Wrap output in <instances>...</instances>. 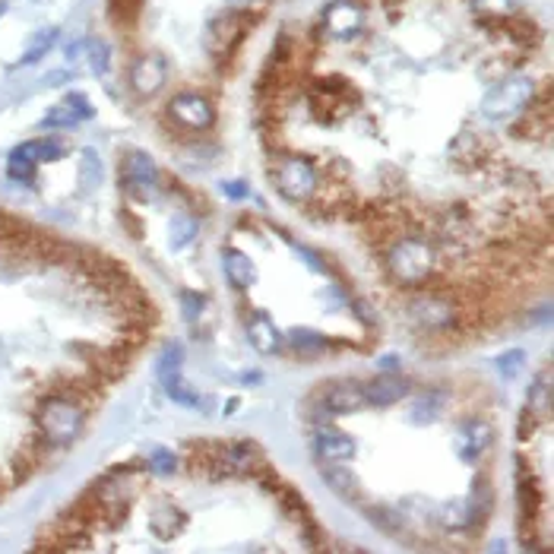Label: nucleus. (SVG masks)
<instances>
[{"instance_id": "7ed1b4c3", "label": "nucleus", "mask_w": 554, "mask_h": 554, "mask_svg": "<svg viewBox=\"0 0 554 554\" xmlns=\"http://www.w3.org/2000/svg\"><path fill=\"white\" fill-rule=\"evenodd\" d=\"M269 171H273V180H276V188H279V194L292 203L314 200V194L323 184L317 168L307 159H301V155H276Z\"/></svg>"}, {"instance_id": "aec40b11", "label": "nucleus", "mask_w": 554, "mask_h": 554, "mask_svg": "<svg viewBox=\"0 0 554 554\" xmlns=\"http://www.w3.org/2000/svg\"><path fill=\"white\" fill-rule=\"evenodd\" d=\"M288 339H292L295 352H298L301 358H317V355L327 352V342H323L317 333H301V330H298V333H292Z\"/></svg>"}, {"instance_id": "393cba45", "label": "nucleus", "mask_w": 554, "mask_h": 554, "mask_svg": "<svg viewBox=\"0 0 554 554\" xmlns=\"http://www.w3.org/2000/svg\"><path fill=\"white\" fill-rule=\"evenodd\" d=\"M7 171H10V178H13V180H22V184H29V180L35 178V162L16 149V153L10 155V162H7Z\"/></svg>"}, {"instance_id": "f3484780", "label": "nucleus", "mask_w": 554, "mask_h": 554, "mask_svg": "<svg viewBox=\"0 0 554 554\" xmlns=\"http://www.w3.org/2000/svg\"><path fill=\"white\" fill-rule=\"evenodd\" d=\"M222 267H225V276L234 288H251L257 282V267L248 254L241 251H225L222 254Z\"/></svg>"}, {"instance_id": "c85d7f7f", "label": "nucleus", "mask_w": 554, "mask_h": 554, "mask_svg": "<svg viewBox=\"0 0 554 554\" xmlns=\"http://www.w3.org/2000/svg\"><path fill=\"white\" fill-rule=\"evenodd\" d=\"M444 402V393H425L418 400V406H415L412 412V421H418V425H425V421H431L437 415V406Z\"/></svg>"}, {"instance_id": "9b49d317", "label": "nucleus", "mask_w": 554, "mask_h": 554, "mask_svg": "<svg viewBox=\"0 0 554 554\" xmlns=\"http://www.w3.org/2000/svg\"><path fill=\"white\" fill-rule=\"evenodd\" d=\"M361 390H365L367 406H393V402L406 400V396L412 393V381L383 374V377H374V381L361 383Z\"/></svg>"}, {"instance_id": "cd10ccee", "label": "nucleus", "mask_w": 554, "mask_h": 554, "mask_svg": "<svg viewBox=\"0 0 554 554\" xmlns=\"http://www.w3.org/2000/svg\"><path fill=\"white\" fill-rule=\"evenodd\" d=\"M180 514L178 510H171V507H162V510H155V516H153V526H155V532L159 535H174L180 529Z\"/></svg>"}, {"instance_id": "423d86ee", "label": "nucleus", "mask_w": 554, "mask_h": 554, "mask_svg": "<svg viewBox=\"0 0 554 554\" xmlns=\"http://www.w3.org/2000/svg\"><path fill=\"white\" fill-rule=\"evenodd\" d=\"M168 114H171L184 130H197V134H200V130H209L215 120L213 105H209V99H203L200 92L174 95L171 105H168Z\"/></svg>"}, {"instance_id": "9d476101", "label": "nucleus", "mask_w": 554, "mask_h": 554, "mask_svg": "<svg viewBox=\"0 0 554 554\" xmlns=\"http://www.w3.org/2000/svg\"><path fill=\"white\" fill-rule=\"evenodd\" d=\"M124 178H128L130 190H134L136 197H149L159 188V168H155V162L143 153H130L128 159H124Z\"/></svg>"}, {"instance_id": "f704fd0d", "label": "nucleus", "mask_w": 554, "mask_h": 554, "mask_svg": "<svg viewBox=\"0 0 554 554\" xmlns=\"http://www.w3.org/2000/svg\"><path fill=\"white\" fill-rule=\"evenodd\" d=\"M225 194H232V197H244V184H225Z\"/></svg>"}, {"instance_id": "c756f323", "label": "nucleus", "mask_w": 554, "mask_h": 554, "mask_svg": "<svg viewBox=\"0 0 554 554\" xmlns=\"http://www.w3.org/2000/svg\"><path fill=\"white\" fill-rule=\"evenodd\" d=\"M180 358H184V352H180L178 342H168V346L162 348V358H159V377L180 371Z\"/></svg>"}, {"instance_id": "2eb2a0df", "label": "nucleus", "mask_w": 554, "mask_h": 554, "mask_svg": "<svg viewBox=\"0 0 554 554\" xmlns=\"http://www.w3.org/2000/svg\"><path fill=\"white\" fill-rule=\"evenodd\" d=\"M251 16H244V13H228V16H222L219 22L213 26V32H209V41H213V51L219 54H228V51H234V45H238V39H241V32H244V22H248Z\"/></svg>"}, {"instance_id": "dca6fc26", "label": "nucleus", "mask_w": 554, "mask_h": 554, "mask_svg": "<svg viewBox=\"0 0 554 554\" xmlns=\"http://www.w3.org/2000/svg\"><path fill=\"white\" fill-rule=\"evenodd\" d=\"M321 472H323V479L330 481V488H333L336 495H342L346 501H352V504L365 501V491H361L358 479H355V475L348 472L342 462H321Z\"/></svg>"}, {"instance_id": "4468645a", "label": "nucleus", "mask_w": 554, "mask_h": 554, "mask_svg": "<svg viewBox=\"0 0 554 554\" xmlns=\"http://www.w3.org/2000/svg\"><path fill=\"white\" fill-rule=\"evenodd\" d=\"M92 118V105H89L86 95H67V101L64 105H57L54 111L45 114V128H74V124H80V120Z\"/></svg>"}, {"instance_id": "7c9ffc66", "label": "nucleus", "mask_w": 554, "mask_h": 554, "mask_svg": "<svg viewBox=\"0 0 554 554\" xmlns=\"http://www.w3.org/2000/svg\"><path fill=\"white\" fill-rule=\"evenodd\" d=\"M86 48H89V64H92V70L101 76L108 70V48L101 45V41H86Z\"/></svg>"}, {"instance_id": "72a5a7b5", "label": "nucleus", "mask_w": 554, "mask_h": 554, "mask_svg": "<svg viewBox=\"0 0 554 554\" xmlns=\"http://www.w3.org/2000/svg\"><path fill=\"white\" fill-rule=\"evenodd\" d=\"M180 298H184V304H188V317L194 321L197 314H200V307L207 304V298L203 295H194V292H180Z\"/></svg>"}, {"instance_id": "1a4fd4ad", "label": "nucleus", "mask_w": 554, "mask_h": 554, "mask_svg": "<svg viewBox=\"0 0 554 554\" xmlns=\"http://www.w3.org/2000/svg\"><path fill=\"white\" fill-rule=\"evenodd\" d=\"M165 74H168V64L162 54H143V57L134 60V67H130V86L140 95H153L165 83Z\"/></svg>"}, {"instance_id": "a211bd4d", "label": "nucleus", "mask_w": 554, "mask_h": 554, "mask_svg": "<svg viewBox=\"0 0 554 554\" xmlns=\"http://www.w3.org/2000/svg\"><path fill=\"white\" fill-rule=\"evenodd\" d=\"M162 381V390H165L168 396H171L174 402H180V406H190V409H200L203 402V396H197L194 390L188 387V383H184V377H180V371H174V374H162L159 377Z\"/></svg>"}, {"instance_id": "473e14b6", "label": "nucleus", "mask_w": 554, "mask_h": 554, "mask_svg": "<svg viewBox=\"0 0 554 554\" xmlns=\"http://www.w3.org/2000/svg\"><path fill=\"white\" fill-rule=\"evenodd\" d=\"M136 7H140V0H111V13L118 16L120 22H134Z\"/></svg>"}, {"instance_id": "f257e3e1", "label": "nucleus", "mask_w": 554, "mask_h": 554, "mask_svg": "<svg viewBox=\"0 0 554 554\" xmlns=\"http://www.w3.org/2000/svg\"><path fill=\"white\" fill-rule=\"evenodd\" d=\"M383 267L390 279L409 288H421L425 282L435 279L437 257L421 234H396L383 251Z\"/></svg>"}, {"instance_id": "bb28decb", "label": "nucleus", "mask_w": 554, "mask_h": 554, "mask_svg": "<svg viewBox=\"0 0 554 554\" xmlns=\"http://www.w3.org/2000/svg\"><path fill=\"white\" fill-rule=\"evenodd\" d=\"M149 466H153V472H159V475H174L180 466V456L171 453L168 447H159L153 456H149Z\"/></svg>"}, {"instance_id": "39448f33", "label": "nucleus", "mask_w": 554, "mask_h": 554, "mask_svg": "<svg viewBox=\"0 0 554 554\" xmlns=\"http://www.w3.org/2000/svg\"><path fill=\"white\" fill-rule=\"evenodd\" d=\"M361 22H365V7L358 0H333L323 10L321 32L333 41H352L361 32Z\"/></svg>"}, {"instance_id": "412c9836", "label": "nucleus", "mask_w": 554, "mask_h": 554, "mask_svg": "<svg viewBox=\"0 0 554 554\" xmlns=\"http://www.w3.org/2000/svg\"><path fill=\"white\" fill-rule=\"evenodd\" d=\"M510 74H514V60H510L507 54H497L495 60H481L479 64V76H485V80H491V83L507 80Z\"/></svg>"}, {"instance_id": "f03ea898", "label": "nucleus", "mask_w": 554, "mask_h": 554, "mask_svg": "<svg viewBox=\"0 0 554 554\" xmlns=\"http://www.w3.org/2000/svg\"><path fill=\"white\" fill-rule=\"evenodd\" d=\"M35 421H39V431L48 441V447H67L80 437L83 421H86L83 396L70 393V390H54L39 402Z\"/></svg>"}, {"instance_id": "5701e85b", "label": "nucleus", "mask_w": 554, "mask_h": 554, "mask_svg": "<svg viewBox=\"0 0 554 554\" xmlns=\"http://www.w3.org/2000/svg\"><path fill=\"white\" fill-rule=\"evenodd\" d=\"M371 520H374V526L377 529H383V532H402V516L396 514V510H390V507H367L365 510Z\"/></svg>"}, {"instance_id": "a878e982", "label": "nucleus", "mask_w": 554, "mask_h": 554, "mask_svg": "<svg viewBox=\"0 0 554 554\" xmlns=\"http://www.w3.org/2000/svg\"><path fill=\"white\" fill-rule=\"evenodd\" d=\"M80 165H83V184H86V190H92V188H99V180H101V162H99V155L92 153V149H86L83 153V159H80Z\"/></svg>"}, {"instance_id": "2f4dec72", "label": "nucleus", "mask_w": 554, "mask_h": 554, "mask_svg": "<svg viewBox=\"0 0 554 554\" xmlns=\"http://www.w3.org/2000/svg\"><path fill=\"white\" fill-rule=\"evenodd\" d=\"M523 352L520 348H516V352H507V355H501V358H497V367H501V374L504 377H516L523 371Z\"/></svg>"}, {"instance_id": "0eeeda50", "label": "nucleus", "mask_w": 554, "mask_h": 554, "mask_svg": "<svg viewBox=\"0 0 554 554\" xmlns=\"http://www.w3.org/2000/svg\"><path fill=\"white\" fill-rule=\"evenodd\" d=\"M367 400H365V390L361 383H336V387H327L323 390V412H317V418H330V415H346V412H358L365 409Z\"/></svg>"}, {"instance_id": "6ab92c4d", "label": "nucleus", "mask_w": 554, "mask_h": 554, "mask_svg": "<svg viewBox=\"0 0 554 554\" xmlns=\"http://www.w3.org/2000/svg\"><path fill=\"white\" fill-rule=\"evenodd\" d=\"M57 29L54 26H48V29H41V32H35V39L29 41V48H26V54H22V64H35V60H41L45 57L48 51H51L54 45H57Z\"/></svg>"}, {"instance_id": "ddd939ff", "label": "nucleus", "mask_w": 554, "mask_h": 554, "mask_svg": "<svg viewBox=\"0 0 554 554\" xmlns=\"http://www.w3.org/2000/svg\"><path fill=\"white\" fill-rule=\"evenodd\" d=\"M248 323V339L254 342V348L260 355H279L282 352V333L276 330V323L267 314H244Z\"/></svg>"}, {"instance_id": "c9c22d12", "label": "nucleus", "mask_w": 554, "mask_h": 554, "mask_svg": "<svg viewBox=\"0 0 554 554\" xmlns=\"http://www.w3.org/2000/svg\"><path fill=\"white\" fill-rule=\"evenodd\" d=\"M4 10H7V4H4V0H0V16H4Z\"/></svg>"}, {"instance_id": "20e7f679", "label": "nucleus", "mask_w": 554, "mask_h": 554, "mask_svg": "<svg viewBox=\"0 0 554 554\" xmlns=\"http://www.w3.org/2000/svg\"><path fill=\"white\" fill-rule=\"evenodd\" d=\"M535 92H539L535 80H529V76H507V80L495 83V89L485 95L481 111H485V118H491V120L510 118L514 111H523V108L535 99Z\"/></svg>"}, {"instance_id": "4be33fe9", "label": "nucleus", "mask_w": 554, "mask_h": 554, "mask_svg": "<svg viewBox=\"0 0 554 554\" xmlns=\"http://www.w3.org/2000/svg\"><path fill=\"white\" fill-rule=\"evenodd\" d=\"M22 155H29V159H57L60 153H64V146H60L57 140H32V143H22L20 146Z\"/></svg>"}, {"instance_id": "b1692460", "label": "nucleus", "mask_w": 554, "mask_h": 554, "mask_svg": "<svg viewBox=\"0 0 554 554\" xmlns=\"http://www.w3.org/2000/svg\"><path fill=\"white\" fill-rule=\"evenodd\" d=\"M479 13L495 16V20H507L510 13L516 10V0H469Z\"/></svg>"}, {"instance_id": "6e6552de", "label": "nucleus", "mask_w": 554, "mask_h": 554, "mask_svg": "<svg viewBox=\"0 0 554 554\" xmlns=\"http://www.w3.org/2000/svg\"><path fill=\"white\" fill-rule=\"evenodd\" d=\"M311 447H314L317 462H346L355 456V441L342 431H336V427H321Z\"/></svg>"}, {"instance_id": "f8f14e48", "label": "nucleus", "mask_w": 554, "mask_h": 554, "mask_svg": "<svg viewBox=\"0 0 554 554\" xmlns=\"http://www.w3.org/2000/svg\"><path fill=\"white\" fill-rule=\"evenodd\" d=\"M495 435H491V425L481 418H472L460 427V437H456V450L466 462H475L479 456H485V450L491 447Z\"/></svg>"}]
</instances>
